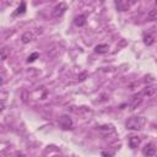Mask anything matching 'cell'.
Returning <instances> with one entry per match:
<instances>
[{"label": "cell", "instance_id": "obj_5", "mask_svg": "<svg viewBox=\"0 0 157 157\" xmlns=\"http://www.w3.org/2000/svg\"><path fill=\"white\" fill-rule=\"evenodd\" d=\"M142 155L144 156H155L156 155V147L153 144H147L142 148Z\"/></svg>", "mask_w": 157, "mask_h": 157}, {"label": "cell", "instance_id": "obj_7", "mask_svg": "<svg viewBox=\"0 0 157 157\" xmlns=\"http://www.w3.org/2000/svg\"><path fill=\"white\" fill-rule=\"evenodd\" d=\"M94 52L98 54H107L109 52V45L108 44H97L94 47Z\"/></svg>", "mask_w": 157, "mask_h": 157}, {"label": "cell", "instance_id": "obj_3", "mask_svg": "<svg viewBox=\"0 0 157 157\" xmlns=\"http://www.w3.org/2000/svg\"><path fill=\"white\" fill-rule=\"evenodd\" d=\"M137 0H115V6L119 11H128Z\"/></svg>", "mask_w": 157, "mask_h": 157}, {"label": "cell", "instance_id": "obj_17", "mask_svg": "<svg viewBox=\"0 0 157 157\" xmlns=\"http://www.w3.org/2000/svg\"><path fill=\"white\" fill-rule=\"evenodd\" d=\"M5 109V102L4 101H0V113Z\"/></svg>", "mask_w": 157, "mask_h": 157}, {"label": "cell", "instance_id": "obj_1", "mask_svg": "<svg viewBox=\"0 0 157 157\" xmlns=\"http://www.w3.org/2000/svg\"><path fill=\"white\" fill-rule=\"evenodd\" d=\"M144 124H145V119L142 117H131L125 123L126 128L130 130H140L142 129Z\"/></svg>", "mask_w": 157, "mask_h": 157}, {"label": "cell", "instance_id": "obj_9", "mask_svg": "<svg viewBox=\"0 0 157 157\" xmlns=\"http://www.w3.org/2000/svg\"><path fill=\"white\" fill-rule=\"evenodd\" d=\"M155 92H156V88H155V86H147L146 88H144V91H142V96H147V97H152L153 94H155Z\"/></svg>", "mask_w": 157, "mask_h": 157}, {"label": "cell", "instance_id": "obj_21", "mask_svg": "<svg viewBox=\"0 0 157 157\" xmlns=\"http://www.w3.org/2000/svg\"><path fill=\"white\" fill-rule=\"evenodd\" d=\"M101 1H104V0H101Z\"/></svg>", "mask_w": 157, "mask_h": 157}, {"label": "cell", "instance_id": "obj_13", "mask_svg": "<svg viewBox=\"0 0 157 157\" xmlns=\"http://www.w3.org/2000/svg\"><path fill=\"white\" fill-rule=\"evenodd\" d=\"M141 96H142V94H136V96H134V97H132V103H131L132 108H135L136 105H139V104L141 103V101H142Z\"/></svg>", "mask_w": 157, "mask_h": 157}, {"label": "cell", "instance_id": "obj_14", "mask_svg": "<svg viewBox=\"0 0 157 157\" xmlns=\"http://www.w3.org/2000/svg\"><path fill=\"white\" fill-rule=\"evenodd\" d=\"M25 11H26V2H25V1H22V2H21V5L17 7V10H16L15 15H22V13H25Z\"/></svg>", "mask_w": 157, "mask_h": 157}, {"label": "cell", "instance_id": "obj_6", "mask_svg": "<svg viewBox=\"0 0 157 157\" xmlns=\"http://www.w3.org/2000/svg\"><path fill=\"white\" fill-rule=\"evenodd\" d=\"M140 144H141V137H140V136L132 135V136L129 137V146H130L131 148H136V147H139Z\"/></svg>", "mask_w": 157, "mask_h": 157}, {"label": "cell", "instance_id": "obj_2", "mask_svg": "<svg viewBox=\"0 0 157 157\" xmlns=\"http://www.w3.org/2000/svg\"><path fill=\"white\" fill-rule=\"evenodd\" d=\"M66 10H67V5H66L64 1H61V2H59L58 5L54 6V9H53V11H52V16H53L54 18H59V17H61V16L65 13Z\"/></svg>", "mask_w": 157, "mask_h": 157}, {"label": "cell", "instance_id": "obj_15", "mask_svg": "<svg viewBox=\"0 0 157 157\" xmlns=\"http://www.w3.org/2000/svg\"><path fill=\"white\" fill-rule=\"evenodd\" d=\"M7 58V48H2L0 50V59L1 60H5Z\"/></svg>", "mask_w": 157, "mask_h": 157}, {"label": "cell", "instance_id": "obj_18", "mask_svg": "<svg viewBox=\"0 0 157 157\" xmlns=\"http://www.w3.org/2000/svg\"><path fill=\"white\" fill-rule=\"evenodd\" d=\"M86 76H87V74H86V72H83V74H81V75L78 76V80H80V81H83Z\"/></svg>", "mask_w": 157, "mask_h": 157}, {"label": "cell", "instance_id": "obj_10", "mask_svg": "<svg viewBox=\"0 0 157 157\" xmlns=\"http://www.w3.org/2000/svg\"><path fill=\"white\" fill-rule=\"evenodd\" d=\"M144 43H145L147 47L152 45V44L155 43V37H153L152 34H145V36H144Z\"/></svg>", "mask_w": 157, "mask_h": 157}, {"label": "cell", "instance_id": "obj_4", "mask_svg": "<svg viewBox=\"0 0 157 157\" xmlns=\"http://www.w3.org/2000/svg\"><path fill=\"white\" fill-rule=\"evenodd\" d=\"M58 123H59V126L61 129H64V130H69V129L72 128V120H71V118L69 115H61L59 118Z\"/></svg>", "mask_w": 157, "mask_h": 157}, {"label": "cell", "instance_id": "obj_20", "mask_svg": "<svg viewBox=\"0 0 157 157\" xmlns=\"http://www.w3.org/2000/svg\"><path fill=\"white\" fill-rule=\"evenodd\" d=\"M2 82H4V80H2V77H0V85H2Z\"/></svg>", "mask_w": 157, "mask_h": 157}, {"label": "cell", "instance_id": "obj_12", "mask_svg": "<svg viewBox=\"0 0 157 157\" xmlns=\"http://www.w3.org/2000/svg\"><path fill=\"white\" fill-rule=\"evenodd\" d=\"M155 20H157V11L155 9H152L147 13V21H155Z\"/></svg>", "mask_w": 157, "mask_h": 157}, {"label": "cell", "instance_id": "obj_8", "mask_svg": "<svg viewBox=\"0 0 157 157\" xmlns=\"http://www.w3.org/2000/svg\"><path fill=\"white\" fill-rule=\"evenodd\" d=\"M74 23L77 26V27H82L86 25V16L85 15H78L74 18Z\"/></svg>", "mask_w": 157, "mask_h": 157}, {"label": "cell", "instance_id": "obj_16", "mask_svg": "<svg viewBox=\"0 0 157 157\" xmlns=\"http://www.w3.org/2000/svg\"><path fill=\"white\" fill-rule=\"evenodd\" d=\"M38 56H39V54H38V53H33V54H32L31 56H28L27 61H28V63H32V61H34V60H36V59H37Z\"/></svg>", "mask_w": 157, "mask_h": 157}, {"label": "cell", "instance_id": "obj_11", "mask_svg": "<svg viewBox=\"0 0 157 157\" xmlns=\"http://www.w3.org/2000/svg\"><path fill=\"white\" fill-rule=\"evenodd\" d=\"M21 39H22L23 43H29V42L33 39V34H32L31 32H25V33L22 34Z\"/></svg>", "mask_w": 157, "mask_h": 157}, {"label": "cell", "instance_id": "obj_19", "mask_svg": "<svg viewBox=\"0 0 157 157\" xmlns=\"http://www.w3.org/2000/svg\"><path fill=\"white\" fill-rule=\"evenodd\" d=\"M102 155L103 156H112L113 153H110V152H102Z\"/></svg>", "mask_w": 157, "mask_h": 157}]
</instances>
